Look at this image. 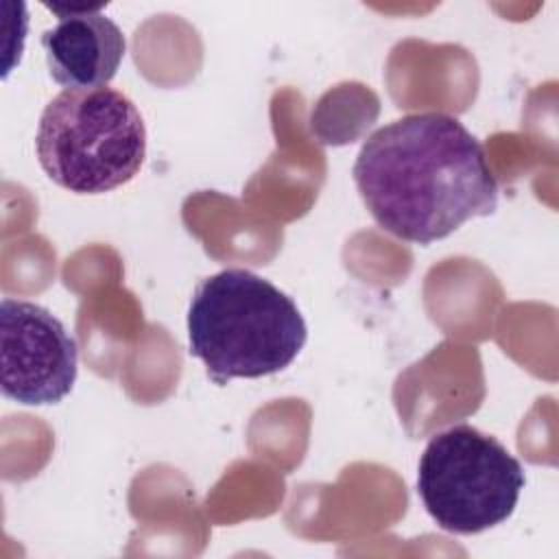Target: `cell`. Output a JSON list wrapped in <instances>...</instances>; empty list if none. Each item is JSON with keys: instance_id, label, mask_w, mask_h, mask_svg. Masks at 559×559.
<instances>
[{"instance_id": "5", "label": "cell", "mask_w": 559, "mask_h": 559, "mask_svg": "<svg viewBox=\"0 0 559 559\" xmlns=\"http://www.w3.org/2000/svg\"><path fill=\"white\" fill-rule=\"evenodd\" d=\"M79 347L46 308L4 297L0 301V386L26 406L61 402L76 382Z\"/></svg>"}, {"instance_id": "6", "label": "cell", "mask_w": 559, "mask_h": 559, "mask_svg": "<svg viewBox=\"0 0 559 559\" xmlns=\"http://www.w3.org/2000/svg\"><path fill=\"white\" fill-rule=\"evenodd\" d=\"M46 7L59 15V22L41 35L52 81L66 90L107 87L127 50V41L118 24L100 13L103 4Z\"/></svg>"}, {"instance_id": "3", "label": "cell", "mask_w": 559, "mask_h": 559, "mask_svg": "<svg viewBox=\"0 0 559 559\" xmlns=\"http://www.w3.org/2000/svg\"><path fill=\"white\" fill-rule=\"evenodd\" d=\"M35 151L57 186L103 194L140 173L146 129L133 100L114 87L63 90L41 111Z\"/></svg>"}, {"instance_id": "2", "label": "cell", "mask_w": 559, "mask_h": 559, "mask_svg": "<svg viewBox=\"0 0 559 559\" xmlns=\"http://www.w3.org/2000/svg\"><path fill=\"white\" fill-rule=\"evenodd\" d=\"M308 338L297 304L247 269L201 280L188 308L190 354L216 384L286 369Z\"/></svg>"}, {"instance_id": "4", "label": "cell", "mask_w": 559, "mask_h": 559, "mask_svg": "<svg viewBox=\"0 0 559 559\" xmlns=\"http://www.w3.org/2000/svg\"><path fill=\"white\" fill-rule=\"evenodd\" d=\"M524 489L520 461L491 435L469 424L437 432L417 469L428 515L448 533L476 535L502 524Z\"/></svg>"}, {"instance_id": "1", "label": "cell", "mask_w": 559, "mask_h": 559, "mask_svg": "<svg viewBox=\"0 0 559 559\" xmlns=\"http://www.w3.org/2000/svg\"><path fill=\"white\" fill-rule=\"evenodd\" d=\"M354 181L384 231L430 245L498 207V181L483 144L461 120L408 114L376 129L362 144Z\"/></svg>"}]
</instances>
